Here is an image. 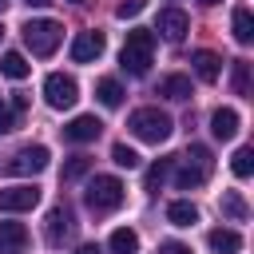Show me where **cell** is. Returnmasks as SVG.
Masks as SVG:
<instances>
[{
    "label": "cell",
    "instance_id": "36",
    "mask_svg": "<svg viewBox=\"0 0 254 254\" xmlns=\"http://www.w3.org/2000/svg\"><path fill=\"white\" fill-rule=\"evenodd\" d=\"M71 4H79V0H71Z\"/></svg>",
    "mask_w": 254,
    "mask_h": 254
},
{
    "label": "cell",
    "instance_id": "28",
    "mask_svg": "<svg viewBox=\"0 0 254 254\" xmlns=\"http://www.w3.org/2000/svg\"><path fill=\"white\" fill-rule=\"evenodd\" d=\"M171 163H175V159H159V163L147 167V190H159V187H163V179L171 175Z\"/></svg>",
    "mask_w": 254,
    "mask_h": 254
},
{
    "label": "cell",
    "instance_id": "16",
    "mask_svg": "<svg viewBox=\"0 0 254 254\" xmlns=\"http://www.w3.org/2000/svg\"><path fill=\"white\" fill-rule=\"evenodd\" d=\"M206 242H210V250H214V254H238V250H242V234H238V230H230V226L210 230V234H206Z\"/></svg>",
    "mask_w": 254,
    "mask_h": 254
},
{
    "label": "cell",
    "instance_id": "37",
    "mask_svg": "<svg viewBox=\"0 0 254 254\" xmlns=\"http://www.w3.org/2000/svg\"><path fill=\"white\" fill-rule=\"evenodd\" d=\"M0 36H4V32H0Z\"/></svg>",
    "mask_w": 254,
    "mask_h": 254
},
{
    "label": "cell",
    "instance_id": "6",
    "mask_svg": "<svg viewBox=\"0 0 254 254\" xmlns=\"http://www.w3.org/2000/svg\"><path fill=\"white\" fill-rule=\"evenodd\" d=\"M44 99H48V107H56V111L75 107V99H79V83H75V75L52 71V75L44 79Z\"/></svg>",
    "mask_w": 254,
    "mask_h": 254
},
{
    "label": "cell",
    "instance_id": "15",
    "mask_svg": "<svg viewBox=\"0 0 254 254\" xmlns=\"http://www.w3.org/2000/svg\"><path fill=\"white\" fill-rule=\"evenodd\" d=\"M190 64H194V75H198V79H206V83H214V79L222 75V56H218V52L198 48V52L190 56Z\"/></svg>",
    "mask_w": 254,
    "mask_h": 254
},
{
    "label": "cell",
    "instance_id": "34",
    "mask_svg": "<svg viewBox=\"0 0 254 254\" xmlns=\"http://www.w3.org/2000/svg\"><path fill=\"white\" fill-rule=\"evenodd\" d=\"M198 4H206V8H210V4H222V0H198Z\"/></svg>",
    "mask_w": 254,
    "mask_h": 254
},
{
    "label": "cell",
    "instance_id": "8",
    "mask_svg": "<svg viewBox=\"0 0 254 254\" xmlns=\"http://www.w3.org/2000/svg\"><path fill=\"white\" fill-rule=\"evenodd\" d=\"M36 202H40V187H36V183H16V187H0V210H8V214L32 210Z\"/></svg>",
    "mask_w": 254,
    "mask_h": 254
},
{
    "label": "cell",
    "instance_id": "31",
    "mask_svg": "<svg viewBox=\"0 0 254 254\" xmlns=\"http://www.w3.org/2000/svg\"><path fill=\"white\" fill-rule=\"evenodd\" d=\"M159 254H190V246H183V242H163Z\"/></svg>",
    "mask_w": 254,
    "mask_h": 254
},
{
    "label": "cell",
    "instance_id": "27",
    "mask_svg": "<svg viewBox=\"0 0 254 254\" xmlns=\"http://www.w3.org/2000/svg\"><path fill=\"white\" fill-rule=\"evenodd\" d=\"M222 214H226V218H234V222H242V218H246V202H242V194H238V190H226V194H222Z\"/></svg>",
    "mask_w": 254,
    "mask_h": 254
},
{
    "label": "cell",
    "instance_id": "7",
    "mask_svg": "<svg viewBox=\"0 0 254 254\" xmlns=\"http://www.w3.org/2000/svg\"><path fill=\"white\" fill-rule=\"evenodd\" d=\"M44 167H48V147H44V143H36V147L16 151V155L4 163V175H40Z\"/></svg>",
    "mask_w": 254,
    "mask_h": 254
},
{
    "label": "cell",
    "instance_id": "13",
    "mask_svg": "<svg viewBox=\"0 0 254 254\" xmlns=\"http://www.w3.org/2000/svg\"><path fill=\"white\" fill-rule=\"evenodd\" d=\"M0 254H28V230L24 222H0Z\"/></svg>",
    "mask_w": 254,
    "mask_h": 254
},
{
    "label": "cell",
    "instance_id": "10",
    "mask_svg": "<svg viewBox=\"0 0 254 254\" xmlns=\"http://www.w3.org/2000/svg\"><path fill=\"white\" fill-rule=\"evenodd\" d=\"M155 28H159V36H163L167 44H183V36L190 32V20H187V12H183V8H163Z\"/></svg>",
    "mask_w": 254,
    "mask_h": 254
},
{
    "label": "cell",
    "instance_id": "29",
    "mask_svg": "<svg viewBox=\"0 0 254 254\" xmlns=\"http://www.w3.org/2000/svg\"><path fill=\"white\" fill-rule=\"evenodd\" d=\"M111 159H115V167H127V171L139 167V155H135L127 143H115V147H111Z\"/></svg>",
    "mask_w": 254,
    "mask_h": 254
},
{
    "label": "cell",
    "instance_id": "9",
    "mask_svg": "<svg viewBox=\"0 0 254 254\" xmlns=\"http://www.w3.org/2000/svg\"><path fill=\"white\" fill-rule=\"evenodd\" d=\"M48 242L52 246H64V242H71V234H75V214H71V206L67 202H60V206H52L48 210Z\"/></svg>",
    "mask_w": 254,
    "mask_h": 254
},
{
    "label": "cell",
    "instance_id": "5",
    "mask_svg": "<svg viewBox=\"0 0 254 254\" xmlns=\"http://www.w3.org/2000/svg\"><path fill=\"white\" fill-rule=\"evenodd\" d=\"M20 32H24V44L32 48V56H52L64 40V28L56 20H28Z\"/></svg>",
    "mask_w": 254,
    "mask_h": 254
},
{
    "label": "cell",
    "instance_id": "17",
    "mask_svg": "<svg viewBox=\"0 0 254 254\" xmlns=\"http://www.w3.org/2000/svg\"><path fill=\"white\" fill-rule=\"evenodd\" d=\"M210 131H214V139H234L238 135V111L234 107H218L210 115Z\"/></svg>",
    "mask_w": 254,
    "mask_h": 254
},
{
    "label": "cell",
    "instance_id": "35",
    "mask_svg": "<svg viewBox=\"0 0 254 254\" xmlns=\"http://www.w3.org/2000/svg\"><path fill=\"white\" fill-rule=\"evenodd\" d=\"M4 8H8V0H0V12H4Z\"/></svg>",
    "mask_w": 254,
    "mask_h": 254
},
{
    "label": "cell",
    "instance_id": "3",
    "mask_svg": "<svg viewBox=\"0 0 254 254\" xmlns=\"http://www.w3.org/2000/svg\"><path fill=\"white\" fill-rule=\"evenodd\" d=\"M210 167H214L210 151H206V147H198V143H190V147H187V155L179 159V175H175L179 190H194V187H202V183L210 179Z\"/></svg>",
    "mask_w": 254,
    "mask_h": 254
},
{
    "label": "cell",
    "instance_id": "22",
    "mask_svg": "<svg viewBox=\"0 0 254 254\" xmlns=\"http://www.w3.org/2000/svg\"><path fill=\"white\" fill-rule=\"evenodd\" d=\"M234 40H238V44H250V40H254V16H250L246 4L234 8Z\"/></svg>",
    "mask_w": 254,
    "mask_h": 254
},
{
    "label": "cell",
    "instance_id": "2",
    "mask_svg": "<svg viewBox=\"0 0 254 254\" xmlns=\"http://www.w3.org/2000/svg\"><path fill=\"white\" fill-rule=\"evenodd\" d=\"M151 56H155V32H151V28H131L127 40H123V52H119L123 71H131V75H147Z\"/></svg>",
    "mask_w": 254,
    "mask_h": 254
},
{
    "label": "cell",
    "instance_id": "23",
    "mask_svg": "<svg viewBox=\"0 0 254 254\" xmlns=\"http://www.w3.org/2000/svg\"><path fill=\"white\" fill-rule=\"evenodd\" d=\"M230 87H234V95H250V64L246 60L230 64Z\"/></svg>",
    "mask_w": 254,
    "mask_h": 254
},
{
    "label": "cell",
    "instance_id": "26",
    "mask_svg": "<svg viewBox=\"0 0 254 254\" xmlns=\"http://www.w3.org/2000/svg\"><path fill=\"white\" fill-rule=\"evenodd\" d=\"M230 171H234L238 179H250V171H254V151H250V147H238L234 159H230Z\"/></svg>",
    "mask_w": 254,
    "mask_h": 254
},
{
    "label": "cell",
    "instance_id": "18",
    "mask_svg": "<svg viewBox=\"0 0 254 254\" xmlns=\"http://www.w3.org/2000/svg\"><path fill=\"white\" fill-rule=\"evenodd\" d=\"M107 250H111V254H139V234H135L131 226H119V230H111Z\"/></svg>",
    "mask_w": 254,
    "mask_h": 254
},
{
    "label": "cell",
    "instance_id": "30",
    "mask_svg": "<svg viewBox=\"0 0 254 254\" xmlns=\"http://www.w3.org/2000/svg\"><path fill=\"white\" fill-rule=\"evenodd\" d=\"M147 8V0H119V8H115V16L119 20H135L139 12Z\"/></svg>",
    "mask_w": 254,
    "mask_h": 254
},
{
    "label": "cell",
    "instance_id": "19",
    "mask_svg": "<svg viewBox=\"0 0 254 254\" xmlns=\"http://www.w3.org/2000/svg\"><path fill=\"white\" fill-rule=\"evenodd\" d=\"M159 95H167V99L183 103V99H190V95H194V87H190V79H187V75H167V79L159 83Z\"/></svg>",
    "mask_w": 254,
    "mask_h": 254
},
{
    "label": "cell",
    "instance_id": "32",
    "mask_svg": "<svg viewBox=\"0 0 254 254\" xmlns=\"http://www.w3.org/2000/svg\"><path fill=\"white\" fill-rule=\"evenodd\" d=\"M75 254H99V246H79Z\"/></svg>",
    "mask_w": 254,
    "mask_h": 254
},
{
    "label": "cell",
    "instance_id": "20",
    "mask_svg": "<svg viewBox=\"0 0 254 254\" xmlns=\"http://www.w3.org/2000/svg\"><path fill=\"white\" fill-rule=\"evenodd\" d=\"M167 222H171V226H194V222H198V206L187 202V198H179V202L167 206Z\"/></svg>",
    "mask_w": 254,
    "mask_h": 254
},
{
    "label": "cell",
    "instance_id": "25",
    "mask_svg": "<svg viewBox=\"0 0 254 254\" xmlns=\"http://www.w3.org/2000/svg\"><path fill=\"white\" fill-rule=\"evenodd\" d=\"M87 171H91V159H87V155H71V159L64 163L60 179H64V183H75V179H83Z\"/></svg>",
    "mask_w": 254,
    "mask_h": 254
},
{
    "label": "cell",
    "instance_id": "11",
    "mask_svg": "<svg viewBox=\"0 0 254 254\" xmlns=\"http://www.w3.org/2000/svg\"><path fill=\"white\" fill-rule=\"evenodd\" d=\"M103 48H107L103 32H79V36L71 40V60H75V64H91V60L103 56Z\"/></svg>",
    "mask_w": 254,
    "mask_h": 254
},
{
    "label": "cell",
    "instance_id": "14",
    "mask_svg": "<svg viewBox=\"0 0 254 254\" xmlns=\"http://www.w3.org/2000/svg\"><path fill=\"white\" fill-rule=\"evenodd\" d=\"M24 107H28V99H24V95H0V135H8V131H16V127H20Z\"/></svg>",
    "mask_w": 254,
    "mask_h": 254
},
{
    "label": "cell",
    "instance_id": "1",
    "mask_svg": "<svg viewBox=\"0 0 254 254\" xmlns=\"http://www.w3.org/2000/svg\"><path fill=\"white\" fill-rule=\"evenodd\" d=\"M127 131H131L139 143H155V147H159V143L171 139L175 123H171V115L159 111V107H139V111L127 115Z\"/></svg>",
    "mask_w": 254,
    "mask_h": 254
},
{
    "label": "cell",
    "instance_id": "24",
    "mask_svg": "<svg viewBox=\"0 0 254 254\" xmlns=\"http://www.w3.org/2000/svg\"><path fill=\"white\" fill-rule=\"evenodd\" d=\"M95 95H99L103 107H119V103H123V87H119V79H99V83H95Z\"/></svg>",
    "mask_w": 254,
    "mask_h": 254
},
{
    "label": "cell",
    "instance_id": "21",
    "mask_svg": "<svg viewBox=\"0 0 254 254\" xmlns=\"http://www.w3.org/2000/svg\"><path fill=\"white\" fill-rule=\"evenodd\" d=\"M28 71H32V64H28L20 52H4V56H0V75H8V79H28Z\"/></svg>",
    "mask_w": 254,
    "mask_h": 254
},
{
    "label": "cell",
    "instance_id": "4",
    "mask_svg": "<svg viewBox=\"0 0 254 254\" xmlns=\"http://www.w3.org/2000/svg\"><path fill=\"white\" fill-rule=\"evenodd\" d=\"M83 198H87V206H91L95 214H107V210H115V206L123 202V183H119L115 175H95V179L87 183Z\"/></svg>",
    "mask_w": 254,
    "mask_h": 254
},
{
    "label": "cell",
    "instance_id": "33",
    "mask_svg": "<svg viewBox=\"0 0 254 254\" xmlns=\"http://www.w3.org/2000/svg\"><path fill=\"white\" fill-rule=\"evenodd\" d=\"M28 4H32V8H44V4H52V0H28Z\"/></svg>",
    "mask_w": 254,
    "mask_h": 254
},
{
    "label": "cell",
    "instance_id": "12",
    "mask_svg": "<svg viewBox=\"0 0 254 254\" xmlns=\"http://www.w3.org/2000/svg\"><path fill=\"white\" fill-rule=\"evenodd\" d=\"M99 131H103V123L95 115H75L71 123H64V139L67 143H91V139H99Z\"/></svg>",
    "mask_w": 254,
    "mask_h": 254
}]
</instances>
